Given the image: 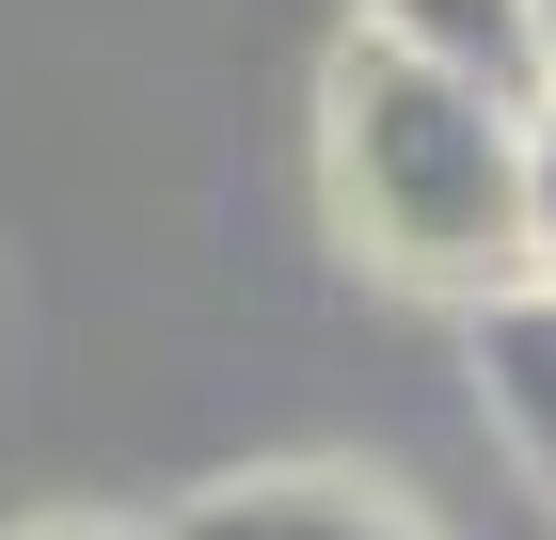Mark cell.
I'll use <instances>...</instances> for the list:
<instances>
[{
  "instance_id": "1",
  "label": "cell",
  "mask_w": 556,
  "mask_h": 540,
  "mask_svg": "<svg viewBox=\"0 0 556 540\" xmlns=\"http://www.w3.org/2000/svg\"><path fill=\"white\" fill-rule=\"evenodd\" d=\"M318 191L382 287H429V302L525 287V96H477L414 48L350 33L318 80Z\"/></svg>"
},
{
  "instance_id": "2",
  "label": "cell",
  "mask_w": 556,
  "mask_h": 540,
  "mask_svg": "<svg viewBox=\"0 0 556 540\" xmlns=\"http://www.w3.org/2000/svg\"><path fill=\"white\" fill-rule=\"evenodd\" d=\"M462 350H477V414H493L509 477L556 508V287H493V302H462Z\"/></svg>"
},
{
  "instance_id": "3",
  "label": "cell",
  "mask_w": 556,
  "mask_h": 540,
  "mask_svg": "<svg viewBox=\"0 0 556 540\" xmlns=\"http://www.w3.org/2000/svg\"><path fill=\"white\" fill-rule=\"evenodd\" d=\"M160 540H429L397 493H366V477H334V461H270V477H223V493H191Z\"/></svg>"
},
{
  "instance_id": "4",
  "label": "cell",
  "mask_w": 556,
  "mask_h": 540,
  "mask_svg": "<svg viewBox=\"0 0 556 540\" xmlns=\"http://www.w3.org/2000/svg\"><path fill=\"white\" fill-rule=\"evenodd\" d=\"M366 33L445 64V80H477V96H541L525 80V0H366Z\"/></svg>"
},
{
  "instance_id": "5",
  "label": "cell",
  "mask_w": 556,
  "mask_h": 540,
  "mask_svg": "<svg viewBox=\"0 0 556 540\" xmlns=\"http://www.w3.org/2000/svg\"><path fill=\"white\" fill-rule=\"evenodd\" d=\"M525 287H556V96H525Z\"/></svg>"
},
{
  "instance_id": "6",
  "label": "cell",
  "mask_w": 556,
  "mask_h": 540,
  "mask_svg": "<svg viewBox=\"0 0 556 540\" xmlns=\"http://www.w3.org/2000/svg\"><path fill=\"white\" fill-rule=\"evenodd\" d=\"M16 540H160V525H96V508H48V525H16Z\"/></svg>"
},
{
  "instance_id": "7",
  "label": "cell",
  "mask_w": 556,
  "mask_h": 540,
  "mask_svg": "<svg viewBox=\"0 0 556 540\" xmlns=\"http://www.w3.org/2000/svg\"><path fill=\"white\" fill-rule=\"evenodd\" d=\"M525 80L556 96V0H525Z\"/></svg>"
}]
</instances>
